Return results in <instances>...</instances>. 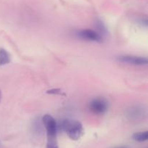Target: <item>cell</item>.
I'll return each instance as SVG.
<instances>
[{"mask_svg": "<svg viewBox=\"0 0 148 148\" xmlns=\"http://www.w3.org/2000/svg\"><path fill=\"white\" fill-rule=\"evenodd\" d=\"M58 125V129L63 131L72 140H78L84 133V128L82 123L77 120L63 119Z\"/></svg>", "mask_w": 148, "mask_h": 148, "instance_id": "6da1fadb", "label": "cell"}, {"mask_svg": "<svg viewBox=\"0 0 148 148\" xmlns=\"http://www.w3.org/2000/svg\"><path fill=\"white\" fill-rule=\"evenodd\" d=\"M42 121L47 136L46 148H59L56 138L58 131L57 122L53 116L49 114L44 115L42 117Z\"/></svg>", "mask_w": 148, "mask_h": 148, "instance_id": "7a4b0ae2", "label": "cell"}, {"mask_svg": "<svg viewBox=\"0 0 148 148\" xmlns=\"http://www.w3.org/2000/svg\"><path fill=\"white\" fill-rule=\"evenodd\" d=\"M147 115V110L142 104H132L127 107L124 111V116L133 123L141 122Z\"/></svg>", "mask_w": 148, "mask_h": 148, "instance_id": "3957f363", "label": "cell"}, {"mask_svg": "<svg viewBox=\"0 0 148 148\" xmlns=\"http://www.w3.org/2000/svg\"><path fill=\"white\" fill-rule=\"evenodd\" d=\"M109 108V103L103 97H95L89 103V109L93 114L101 115L106 113Z\"/></svg>", "mask_w": 148, "mask_h": 148, "instance_id": "277c9868", "label": "cell"}, {"mask_svg": "<svg viewBox=\"0 0 148 148\" xmlns=\"http://www.w3.org/2000/svg\"><path fill=\"white\" fill-rule=\"evenodd\" d=\"M75 35L77 37L82 40L96 43H102L104 39L98 32L92 29H81L77 30Z\"/></svg>", "mask_w": 148, "mask_h": 148, "instance_id": "5b68a950", "label": "cell"}, {"mask_svg": "<svg viewBox=\"0 0 148 148\" xmlns=\"http://www.w3.org/2000/svg\"><path fill=\"white\" fill-rule=\"evenodd\" d=\"M116 60L121 63L134 65V66H145L148 64V59L146 57L136 56V55H120L117 57Z\"/></svg>", "mask_w": 148, "mask_h": 148, "instance_id": "8992f818", "label": "cell"}, {"mask_svg": "<svg viewBox=\"0 0 148 148\" xmlns=\"http://www.w3.org/2000/svg\"><path fill=\"white\" fill-rule=\"evenodd\" d=\"M11 62V55L4 48H0V66L6 65Z\"/></svg>", "mask_w": 148, "mask_h": 148, "instance_id": "52a82bcc", "label": "cell"}, {"mask_svg": "<svg viewBox=\"0 0 148 148\" xmlns=\"http://www.w3.org/2000/svg\"><path fill=\"white\" fill-rule=\"evenodd\" d=\"M33 130L34 131L35 133H40L43 131V129H44L43 121H42V117H37L33 120Z\"/></svg>", "mask_w": 148, "mask_h": 148, "instance_id": "ba28073f", "label": "cell"}, {"mask_svg": "<svg viewBox=\"0 0 148 148\" xmlns=\"http://www.w3.org/2000/svg\"><path fill=\"white\" fill-rule=\"evenodd\" d=\"M95 28H96V31L98 32L103 37H105L107 34H108V30H107L106 26H105L103 21L101 20H97L95 21Z\"/></svg>", "mask_w": 148, "mask_h": 148, "instance_id": "9c48e42d", "label": "cell"}, {"mask_svg": "<svg viewBox=\"0 0 148 148\" xmlns=\"http://www.w3.org/2000/svg\"><path fill=\"white\" fill-rule=\"evenodd\" d=\"M132 139L138 142H145L148 139V131H140L134 133L132 135Z\"/></svg>", "mask_w": 148, "mask_h": 148, "instance_id": "30bf717a", "label": "cell"}, {"mask_svg": "<svg viewBox=\"0 0 148 148\" xmlns=\"http://www.w3.org/2000/svg\"><path fill=\"white\" fill-rule=\"evenodd\" d=\"M47 93H49V94H62V92L60 89H51L49 91H47Z\"/></svg>", "mask_w": 148, "mask_h": 148, "instance_id": "8fae6325", "label": "cell"}, {"mask_svg": "<svg viewBox=\"0 0 148 148\" xmlns=\"http://www.w3.org/2000/svg\"><path fill=\"white\" fill-rule=\"evenodd\" d=\"M114 148H128L127 147H125V146H121V147H116Z\"/></svg>", "mask_w": 148, "mask_h": 148, "instance_id": "7c38bea8", "label": "cell"}, {"mask_svg": "<svg viewBox=\"0 0 148 148\" xmlns=\"http://www.w3.org/2000/svg\"><path fill=\"white\" fill-rule=\"evenodd\" d=\"M1 91H0V101H1Z\"/></svg>", "mask_w": 148, "mask_h": 148, "instance_id": "4fadbf2b", "label": "cell"}]
</instances>
